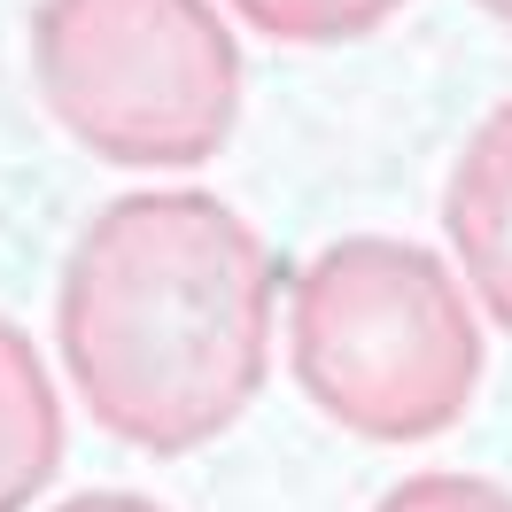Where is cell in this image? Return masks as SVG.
I'll use <instances>...</instances> for the list:
<instances>
[{
	"label": "cell",
	"instance_id": "8",
	"mask_svg": "<svg viewBox=\"0 0 512 512\" xmlns=\"http://www.w3.org/2000/svg\"><path fill=\"white\" fill-rule=\"evenodd\" d=\"M55 512H171V505L140 497V489H78V497H63Z\"/></svg>",
	"mask_w": 512,
	"mask_h": 512
},
{
	"label": "cell",
	"instance_id": "7",
	"mask_svg": "<svg viewBox=\"0 0 512 512\" xmlns=\"http://www.w3.org/2000/svg\"><path fill=\"white\" fill-rule=\"evenodd\" d=\"M373 512H512V489L466 466H427V474L396 481Z\"/></svg>",
	"mask_w": 512,
	"mask_h": 512
},
{
	"label": "cell",
	"instance_id": "5",
	"mask_svg": "<svg viewBox=\"0 0 512 512\" xmlns=\"http://www.w3.org/2000/svg\"><path fill=\"white\" fill-rule=\"evenodd\" d=\"M63 466V396L39 342L0 319V512H32Z\"/></svg>",
	"mask_w": 512,
	"mask_h": 512
},
{
	"label": "cell",
	"instance_id": "6",
	"mask_svg": "<svg viewBox=\"0 0 512 512\" xmlns=\"http://www.w3.org/2000/svg\"><path fill=\"white\" fill-rule=\"evenodd\" d=\"M225 8L272 47H350L381 32L404 0H225Z\"/></svg>",
	"mask_w": 512,
	"mask_h": 512
},
{
	"label": "cell",
	"instance_id": "4",
	"mask_svg": "<svg viewBox=\"0 0 512 512\" xmlns=\"http://www.w3.org/2000/svg\"><path fill=\"white\" fill-rule=\"evenodd\" d=\"M443 233L466 295L512 334V101H497L466 132L443 187Z\"/></svg>",
	"mask_w": 512,
	"mask_h": 512
},
{
	"label": "cell",
	"instance_id": "3",
	"mask_svg": "<svg viewBox=\"0 0 512 512\" xmlns=\"http://www.w3.org/2000/svg\"><path fill=\"white\" fill-rule=\"evenodd\" d=\"M32 86L117 171H202L241 125V47L218 0H39Z\"/></svg>",
	"mask_w": 512,
	"mask_h": 512
},
{
	"label": "cell",
	"instance_id": "1",
	"mask_svg": "<svg viewBox=\"0 0 512 512\" xmlns=\"http://www.w3.org/2000/svg\"><path fill=\"white\" fill-rule=\"evenodd\" d=\"M272 319L280 264L210 187L101 202L55 288V350L86 419L148 458H187L241 427L272 373Z\"/></svg>",
	"mask_w": 512,
	"mask_h": 512
},
{
	"label": "cell",
	"instance_id": "9",
	"mask_svg": "<svg viewBox=\"0 0 512 512\" xmlns=\"http://www.w3.org/2000/svg\"><path fill=\"white\" fill-rule=\"evenodd\" d=\"M474 8H481V16H497V24L512 32V0H474Z\"/></svg>",
	"mask_w": 512,
	"mask_h": 512
},
{
	"label": "cell",
	"instance_id": "2",
	"mask_svg": "<svg viewBox=\"0 0 512 512\" xmlns=\"http://www.w3.org/2000/svg\"><path fill=\"white\" fill-rule=\"evenodd\" d=\"M295 388L357 443H435L474 412L489 342L458 264L404 233H342L288 288Z\"/></svg>",
	"mask_w": 512,
	"mask_h": 512
}]
</instances>
